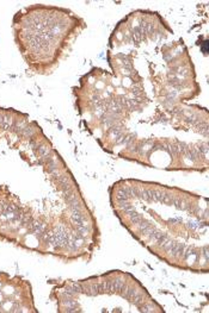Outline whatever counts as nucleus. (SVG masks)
Returning <instances> with one entry per match:
<instances>
[{
	"mask_svg": "<svg viewBox=\"0 0 209 313\" xmlns=\"http://www.w3.org/2000/svg\"><path fill=\"white\" fill-rule=\"evenodd\" d=\"M86 28L84 18L55 6L25 7L13 19L18 48L37 73L53 70Z\"/></svg>",
	"mask_w": 209,
	"mask_h": 313,
	"instance_id": "7ed1b4c3",
	"label": "nucleus"
},
{
	"mask_svg": "<svg viewBox=\"0 0 209 313\" xmlns=\"http://www.w3.org/2000/svg\"><path fill=\"white\" fill-rule=\"evenodd\" d=\"M59 301L68 300L78 295H86L89 301L97 300L89 312H96L102 300H124L132 304L138 312L161 313L165 310L151 296L147 289L132 274L121 270H110L98 276H91L79 281L62 282L58 290Z\"/></svg>",
	"mask_w": 209,
	"mask_h": 313,
	"instance_id": "20e7f679",
	"label": "nucleus"
},
{
	"mask_svg": "<svg viewBox=\"0 0 209 313\" xmlns=\"http://www.w3.org/2000/svg\"><path fill=\"white\" fill-rule=\"evenodd\" d=\"M111 73L95 67L74 87L83 122L102 149L145 167L190 170L208 155V110L183 38L157 11L135 10L109 37Z\"/></svg>",
	"mask_w": 209,
	"mask_h": 313,
	"instance_id": "f257e3e1",
	"label": "nucleus"
},
{
	"mask_svg": "<svg viewBox=\"0 0 209 313\" xmlns=\"http://www.w3.org/2000/svg\"><path fill=\"white\" fill-rule=\"evenodd\" d=\"M114 213L151 254L174 268L208 273V199L152 181L121 179L109 188Z\"/></svg>",
	"mask_w": 209,
	"mask_h": 313,
	"instance_id": "f03ea898",
	"label": "nucleus"
}]
</instances>
